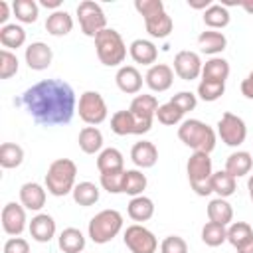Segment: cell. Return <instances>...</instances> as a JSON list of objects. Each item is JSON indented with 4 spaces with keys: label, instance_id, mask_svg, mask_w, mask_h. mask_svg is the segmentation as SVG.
I'll list each match as a JSON object with an SVG mask.
<instances>
[{
    "label": "cell",
    "instance_id": "cell-28",
    "mask_svg": "<svg viewBox=\"0 0 253 253\" xmlns=\"http://www.w3.org/2000/svg\"><path fill=\"white\" fill-rule=\"evenodd\" d=\"M208 219L219 225H229L233 221V208L225 198H215L208 204Z\"/></svg>",
    "mask_w": 253,
    "mask_h": 253
},
{
    "label": "cell",
    "instance_id": "cell-53",
    "mask_svg": "<svg viewBox=\"0 0 253 253\" xmlns=\"http://www.w3.org/2000/svg\"><path fill=\"white\" fill-rule=\"evenodd\" d=\"M237 253H253V237L247 239L241 247H237Z\"/></svg>",
    "mask_w": 253,
    "mask_h": 253
},
{
    "label": "cell",
    "instance_id": "cell-19",
    "mask_svg": "<svg viewBox=\"0 0 253 253\" xmlns=\"http://www.w3.org/2000/svg\"><path fill=\"white\" fill-rule=\"evenodd\" d=\"M158 101H156V97L154 95H136L132 101H130V107H128V111L136 117V119H140V121H144V123H152L154 121V117H156V111H158Z\"/></svg>",
    "mask_w": 253,
    "mask_h": 253
},
{
    "label": "cell",
    "instance_id": "cell-23",
    "mask_svg": "<svg viewBox=\"0 0 253 253\" xmlns=\"http://www.w3.org/2000/svg\"><path fill=\"white\" fill-rule=\"evenodd\" d=\"M45 30L47 34L55 36V38H61V36H67L71 30H73V18L69 16V12L65 10H57V12H51L45 20Z\"/></svg>",
    "mask_w": 253,
    "mask_h": 253
},
{
    "label": "cell",
    "instance_id": "cell-21",
    "mask_svg": "<svg viewBox=\"0 0 253 253\" xmlns=\"http://www.w3.org/2000/svg\"><path fill=\"white\" fill-rule=\"evenodd\" d=\"M128 53H130V57H132L136 63L150 65V67L154 65V61H156V57H158L156 45H154L150 40H142V38H138V40H134V42L130 43Z\"/></svg>",
    "mask_w": 253,
    "mask_h": 253
},
{
    "label": "cell",
    "instance_id": "cell-27",
    "mask_svg": "<svg viewBox=\"0 0 253 253\" xmlns=\"http://www.w3.org/2000/svg\"><path fill=\"white\" fill-rule=\"evenodd\" d=\"M251 166H253V158L245 150L231 152L227 156V160H225V172H229L233 178H241V176L249 174L251 172Z\"/></svg>",
    "mask_w": 253,
    "mask_h": 253
},
{
    "label": "cell",
    "instance_id": "cell-33",
    "mask_svg": "<svg viewBox=\"0 0 253 253\" xmlns=\"http://www.w3.org/2000/svg\"><path fill=\"white\" fill-rule=\"evenodd\" d=\"M12 12L18 22L22 24H34L40 16V4L34 0H14L12 2Z\"/></svg>",
    "mask_w": 253,
    "mask_h": 253
},
{
    "label": "cell",
    "instance_id": "cell-45",
    "mask_svg": "<svg viewBox=\"0 0 253 253\" xmlns=\"http://www.w3.org/2000/svg\"><path fill=\"white\" fill-rule=\"evenodd\" d=\"M134 8H136V12H138L144 20H146V18H152V16H158V14H162V12H166L162 0H136V2H134Z\"/></svg>",
    "mask_w": 253,
    "mask_h": 253
},
{
    "label": "cell",
    "instance_id": "cell-1",
    "mask_svg": "<svg viewBox=\"0 0 253 253\" xmlns=\"http://www.w3.org/2000/svg\"><path fill=\"white\" fill-rule=\"evenodd\" d=\"M24 109L43 126L67 125L77 109L73 87L63 79H42L28 87L20 99Z\"/></svg>",
    "mask_w": 253,
    "mask_h": 253
},
{
    "label": "cell",
    "instance_id": "cell-42",
    "mask_svg": "<svg viewBox=\"0 0 253 253\" xmlns=\"http://www.w3.org/2000/svg\"><path fill=\"white\" fill-rule=\"evenodd\" d=\"M156 119H158V123H162V125H166V126H174V125L182 123L184 113H182L174 103L168 101V103H164V105L158 107V111H156Z\"/></svg>",
    "mask_w": 253,
    "mask_h": 253
},
{
    "label": "cell",
    "instance_id": "cell-50",
    "mask_svg": "<svg viewBox=\"0 0 253 253\" xmlns=\"http://www.w3.org/2000/svg\"><path fill=\"white\" fill-rule=\"evenodd\" d=\"M10 4L6 2V0H0V24L2 26H6V20L10 18Z\"/></svg>",
    "mask_w": 253,
    "mask_h": 253
},
{
    "label": "cell",
    "instance_id": "cell-15",
    "mask_svg": "<svg viewBox=\"0 0 253 253\" xmlns=\"http://www.w3.org/2000/svg\"><path fill=\"white\" fill-rule=\"evenodd\" d=\"M24 57H26V63H28L30 69H34V71H43V69H47V67L51 65L53 51H51V47H49L47 43H43V42H34V43H30V45L26 47Z\"/></svg>",
    "mask_w": 253,
    "mask_h": 253
},
{
    "label": "cell",
    "instance_id": "cell-43",
    "mask_svg": "<svg viewBox=\"0 0 253 253\" xmlns=\"http://www.w3.org/2000/svg\"><path fill=\"white\" fill-rule=\"evenodd\" d=\"M20 61L10 49H0V79H10L18 73Z\"/></svg>",
    "mask_w": 253,
    "mask_h": 253
},
{
    "label": "cell",
    "instance_id": "cell-2",
    "mask_svg": "<svg viewBox=\"0 0 253 253\" xmlns=\"http://www.w3.org/2000/svg\"><path fill=\"white\" fill-rule=\"evenodd\" d=\"M178 138L194 152L210 154L215 148V130L200 119H186L178 126Z\"/></svg>",
    "mask_w": 253,
    "mask_h": 253
},
{
    "label": "cell",
    "instance_id": "cell-35",
    "mask_svg": "<svg viewBox=\"0 0 253 253\" xmlns=\"http://www.w3.org/2000/svg\"><path fill=\"white\" fill-rule=\"evenodd\" d=\"M231 16H229V10L221 4H211L206 12H204V24L210 28V30H221L229 24Z\"/></svg>",
    "mask_w": 253,
    "mask_h": 253
},
{
    "label": "cell",
    "instance_id": "cell-54",
    "mask_svg": "<svg viewBox=\"0 0 253 253\" xmlns=\"http://www.w3.org/2000/svg\"><path fill=\"white\" fill-rule=\"evenodd\" d=\"M247 14H253V0H241V4H239Z\"/></svg>",
    "mask_w": 253,
    "mask_h": 253
},
{
    "label": "cell",
    "instance_id": "cell-31",
    "mask_svg": "<svg viewBox=\"0 0 253 253\" xmlns=\"http://www.w3.org/2000/svg\"><path fill=\"white\" fill-rule=\"evenodd\" d=\"M144 26H146V32H148L152 38L164 40V38L170 36L172 28H174V22H172V18H170L166 12H162V14H158V16L146 18V20H144Z\"/></svg>",
    "mask_w": 253,
    "mask_h": 253
},
{
    "label": "cell",
    "instance_id": "cell-38",
    "mask_svg": "<svg viewBox=\"0 0 253 253\" xmlns=\"http://www.w3.org/2000/svg\"><path fill=\"white\" fill-rule=\"evenodd\" d=\"M24 162V148L16 142H4L0 146V166L2 168H18Z\"/></svg>",
    "mask_w": 253,
    "mask_h": 253
},
{
    "label": "cell",
    "instance_id": "cell-7",
    "mask_svg": "<svg viewBox=\"0 0 253 253\" xmlns=\"http://www.w3.org/2000/svg\"><path fill=\"white\" fill-rule=\"evenodd\" d=\"M77 20L81 26V32L89 38H97L107 28V16L103 8L93 0H83L77 6Z\"/></svg>",
    "mask_w": 253,
    "mask_h": 253
},
{
    "label": "cell",
    "instance_id": "cell-6",
    "mask_svg": "<svg viewBox=\"0 0 253 253\" xmlns=\"http://www.w3.org/2000/svg\"><path fill=\"white\" fill-rule=\"evenodd\" d=\"M121 229H123V215L117 210H103L95 213L87 227L89 237L93 239V243H99V245L113 241Z\"/></svg>",
    "mask_w": 253,
    "mask_h": 253
},
{
    "label": "cell",
    "instance_id": "cell-41",
    "mask_svg": "<svg viewBox=\"0 0 253 253\" xmlns=\"http://www.w3.org/2000/svg\"><path fill=\"white\" fill-rule=\"evenodd\" d=\"M223 93H225V83H219V81L202 79L200 85H198V97H200L202 101H208V103L217 101Z\"/></svg>",
    "mask_w": 253,
    "mask_h": 253
},
{
    "label": "cell",
    "instance_id": "cell-55",
    "mask_svg": "<svg viewBox=\"0 0 253 253\" xmlns=\"http://www.w3.org/2000/svg\"><path fill=\"white\" fill-rule=\"evenodd\" d=\"M247 188H249V198H251V202H253V174H251L249 180H247Z\"/></svg>",
    "mask_w": 253,
    "mask_h": 253
},
{
    "label": "cell",
    "instance_id": "cell-8",
    "mask_svg": "<svg viewBox=\"0 0 253 253\" xmlns=\"http://www.w3.org/2000/svg\"><path fill=\"white\" fill-rule=\"evenodd\" d=\"M77 111H79L81 121L91 125V126L101 125L107 119V113H109L107 111V103H105V99H103V95L99 91H85V93H81Z\"/></svg>",
    "mask_w": 253,
    "mask_h": 253
},
{
    "label": "cell",
    "instance_id": "cell-12",
    "mask_svg": "<svg viewBox=\"0 0 253 253\" xmlns=\"http://www.w3.org/2000/svg\"><path fill=\"white\" fill-rule=\"evenodd\" d=\"M202 67H204V63H202V59L196 51L182 49L174 57V73L184 81L198 79L202 75Z\"/></svg>",
    "mask_w": 253,
    "mask_h": 253
},
{
    "label": "cell",
    "instance_id": "cell-3",
    "mask_svg": "<svg viewBox=\"0 0 253 253\" xmlns=\"http://www.w3.org/2000/svg\"><path fill=\"white\" fill-rule=\"evenodd\" d=\"M75 176H77V166L71 158H57L49 164L47 174H45V188L51 196L61 198L73 192L75 188Z\"/></svg>",
    "mask_w": 253,
    "mask_h": 253
},
{
    "label": "cell",
    "instance_id": "cell-22",
    "mask_svg": "<svg viewBox=\"0 0 253 253\" xmlns=\"http://www.w3.org/2000/svg\"><path fill=\"white\" fill-rule=\"evenodd\" d=\"M198 45H200V49H202L204 53L215 57L217 53H221V51L225 49V45H227V38H225L221 32L206 30V32H202V34L198 36Z\"/></svg>",
    "mask_w": 253,
    "mask_h": 253
},
{
    "label": "cell",
    "instance_id": "cell-48",
    "mask_svg": "<svg viewBox=\"0 0 253 253\" xmlns=\"http://www.w3.org/2000/svg\"><path fill=\"white\" fill-rule=\"evenodd\" d=\"M4 253H30V243L22 237H10L4 243Z\"/></svg>",
    "mask_w": 253,
    "mask_h": 253
},
{
    "label": "cell",
    "instance_id": "cell-4",
    "mask_svg": "<svg viewBox=\"0 0 253 253\" xmlns=\"http://www.w3.org/2000/svg\"><path fill=\"white\" fill-rule=\"evenodd\" d=\"M95 51L99 61L107 67L121 65L126 57V45L123 42V36L113 28H105L95 38Z\"/></svg>",
    "mask_w": 253,
    "mask_h": 253
},
{
    "label": "cell",
    "instance_id": "cell-16",
    "mask_svg": "<svg viewBox=\"0 0 253 253\" xmlns=\"http://www.w3.org/2000/svg\"><path fill=\"white\" fill-rule=\"evenodd\" d=\"M28 229H30V235H32L34 241L47 243L55 235V219L49 213H38V215L32 217Z\"/></svg>",
    "mask_w": 253,
    "mask_h": 253
},
{
    "label": "cell",
    "instance_id": "cell-32",
    "mask_svg": "<svg viewBox=\"0 0 253 253\" xmlns=\"http://www.w3.org/2000/svg\"><path fill=\"white\" fill-rule=\"evenodd\" d=\"M0 43L4 49H18L26 43V32L18 24H6L0 28Z\"/></svg>",
    "mask_w": 253,
    "mask_h": 253
},
{
    "label": "cell",
    "instance_id": "cell-25",
    "mask_svg": "<svg viewBox=\"0 0 253 253\" xmlns=\"http://www.w3.org/2000/svg\"><path fill=\"white\" fill-rule=\"evenodd\" d=\"M227 77H229V61L223 57H217V55L210 57L202 67V79L225 83Z\"/></svg>",
    "mask_w": 253,
    "mask_h": 253
},
{
    "label": "cell",
    "instance_id": "cell-9",
    "mask_svg": "<svg viewBox=\"0 0 253 253\" xmlns=\"http://www.w3.org/2000/svg\"><path fill=\"white\" fill-rule=\"evenodd\" d=\"M125 245L130 249V253H156L158 239L150 229H146L140 223H132L125 229Z\"/></svg>",
    "mask_w": 253,
    "mask_h": 253
},
{
    "label": "cell",
    "instance_id": "cell-52",
    "mask_svg": "<svg viewBox=\"0 0 253 253\" xmlns=\"http://www.w3.org/2000/svg\"><path fill=\"white\" fill-rule=\"evenodd\" d=\"M40 6L51 8L53 12H57V10H61V0H40Z\"/></svg>",
    "mask_w": 253,
    "mask_h": 253
},
{
    "label": "cell",
    "instance_id": "cell-49",
    "mask_svg": "<svg viewBox=\"0 0 253 253\" xmlns=\"http://www.w3.org/2000/svg\"><path fill=\"white\" fill-rule=\"evenodd\" d=\"M241 95L247 99H253V71H249V75L241 81Z\"/></svg>",
    "mask_w": 253,
    "mask_h": 253
},
{
    "label": "cell",
    "instance_id": "cell-24",
    "mask_svg": "<svg viewBox=\"0 0 253 253\" xmlns=\"http://www.w3.org/2000/svg\"><path fill=\"white\" fill-rule=\"evenodd\" d=\"M57 245L63 253H81L85 249V235L77 227H65L57 237Z\"/></svg>",
    "mask_w": 253,
    "mask_h": 253
},
{
    "label": "cell",
    "instance_id": "cell-39",
    "mask_svg": "<svg viewBox=\"0 0 253 253\" xmlns=\"http://www.w3.org/2000/svg\"><path fill=\"white\" fill-rule=\"evenodd\" d=\"M202 241L208 247H219L223 241H227V227L213 223V221H208L202 227Z\"/></svg>",
    "mask_w": 253,
    "mask_h": 253
},
{
    "label": "cell",
    "instance_id": "cell-30",
    "mask_svg": "<svg viewBox=\"0 0 253 253\" xmlns=\"http://www.w3.org/2000/svg\"><path fill=\"white\" fill-rule=\"evenodd\" d=\"M128 217L134 221H148L154 215V202L146 196H136L126 206Z\"/></svg>",
    "mask_w": 253,
    "mask_h": 253
},
{
    "label": "cell",
    "instance_id": "cell-14",
    "mask_svg": "<svg viewBox=\"0 0 253 253\" xmlns=\"http://www.w3.org/2000/svg\"><path fill=\"white\" fill-rule=\"evenodd\" d=\"M144 81L156 93L168 91L174 83V69L166 63H154L152 67H148V71L144 75Z\"/></svg>",
    "mask_w": 253,
    "mask_h": 253
},
{
    "label": "cell",
    "instance_id": "cell-5",
    "mask_svg": "<svg viewBox=\"0 0 253 253\" xmlns=\"http://www.w3.org/2000/svg\"><path fill=\"white\" fill-rule=\"evenodd\" d=\"M186 172H188V180L192 190L198 196H210L211 194V176H213V168H211V158L206 152H194L188 158L186 164Z\"/></svg>",
    "mask_w": 253,
    "mask_h": 253
},
{
    "label": "cell",
    "instance_id": "cell-37",
    "mask_svg": "<svg viewBox=\"0 0 253 253\" xmlns=\"http://www.w3.org/2000/svg\"><path fill=\"white\" fill-rule=\"evenodd\" d=\"M73 200H75V204H79V206H83V208H89V206H93V204H97L99 202V188L93 184V182H79V184H75V188H73Z\"/></svg>",
    "mask_w": 253,
    "mask_h": 253
},
{
    "label": "cell",
    "instance_id": "cell-13",
    "mask_svg": "<svg viewBox=\"0 0 253 253\" xmlns=\"http://www.w3.org/2000/svg\"><path fill=\"white\" fill-rule=\"evenodd\" d=\"M2 229L14 237H18L26 229V208L22 204L8 202L2 208Z\"/></svg>",
    "mask_w": 253,
    "mask_h": 253
},
{
    "label": "cell",
    "instance_id": "cell-29",
    "mask_svg": "<svg viewBox=\"0 0 253 253\" xmlns=\"http://www.w3.org/2000/svg\"><path fill=\"white\" fill-rule=\"evenodd\" d=\"M79 148L85 152V154H95V152H101L103 148V132L97 128V126H83L79 130Z\"/></svg>",
    "mask_w": 253,
    "mask_h": 253
},
{
    "label": "cell",
    "instance_id": "cell-10",
    "mask_svg": "<svg viewBox=\"0 0 253 253\" xmlns=\"http://www.w3.org/2000/svg\"><path fill=\"white\" fill-rule=\"evenodd\" d=\"M217 134H219L221 142H225L227 146H239L247 138L245 121L233 113H223L217 123Z\"/></svg>",
    "mask_w": 253,
    "mask_h": 253
},
{
    "label": "cell",
    "instance_id": "cell-34",
    "mask_svg": "<svg viewBox=\"0 0 253 253\" xmlns=\"http://www.w3.org/2000/svg\"><path fill=\"white\" fill-rule=\"evenodd\" d=\"M235 180L237 178H233L225 170L213 172V176H211V192H215L217 198H229L231 194H235V188H237Z\"/></svg>",
    "mask_w": 253,
    "mask_h": 253
},
{
    "label": "cell",
    "instance_id": "cell-44",
    "mask_svg": "<svg viewBox=\"0 0 253 253\" xmlns=\"http://www.w3.org/2000/svg\"><path fill=\"white\" fill-rule=\"evenodd\" d=\"M123 180H125V170L101 174V186L109 194H123Z\"/></svg>",
    "mask_w": 253,
    "mask_h": 253
},
{
    "label": "cell",
    "instance_id": "cell-26",
    "mask_svg": "<svg viewBox=\"0 0 253 253\" xmlns=\"http://www.w3.org/2000/svg\"><path fill=\"white\" fill-rule=\"evenodd\" d=\"M97 170L101 174L105 172H119V170H125V158H123V152L117 150V148H103L97 156Z\"/></svg>",
    "mask_w": 253,
    "mask_h": 253
},
{
    "label": "cell",
    "instance_id": "cell-40",
    "mask_svg": "<svg viewBox=\"0 0 253 253\" xmlns=\"http://www.w3.org/2000/svg\"><path fill=\"white\" fill-rule=\"evenodd\" d=\"M253 237V229L247 221H231L229 227H227V241L237 249L241 247L247 239Z\"/></svg>",
    "mask_w": 253,
    "mask_h": 253
},
{
    "label": "cell",
    "instance_id": "cell-20",
    "mask_svg": "<svg viewBox=\"0 0 253 253\" xmlns=\"http://www.w3.org/2000/svg\"><path fill=\"white\" fill-rule=\"evenodd\" d=\"M130 160L138 168H152L158 160V148L150 140L134 142L132 148H130Z\"/></svg>",
    "mask_w": 253,
    "mask_h": 253
},
{
    "label": "cell",
    "instance_id": "cell-47",
    "mask_svg": "<svg viewBox=\"0 0 253 253\" xmlns=\"http://www.w3.org/2000/svg\"><path fill=\"white\" fill-rule=\"evenodd\" d=\"M160 253H188V243L180 235H168L160 243Z\"/></svg>",
    "mask_w": 253,
    "mask_h": 253
},
{
    "label": "cell",
    "instance_id": "cell-51",
    "mask_svg": "<svg viewBox=\"0 0 253 253\" xmlns=\"http://www.w3.org/2000/svg\"><path fill=\"white\" fill-rule=\"evenodd\" d=\"M188 6L194 8V10H208L211 6V0H188Z\"/></svg>",
    "mask_w": 253,
    "mask_h": 253
},
{
    "label": "cell",
    "instance_id": "cell-36",
    "mask_svg": "<svg viewBox=\"0 0 253 253\" xmlns=\"http://www.w3.org/2000/svg\"><path fill=\"white\" fill-rule=\"evenodd\" d=\"M146 176L140 170H125V180H123V194H128L132 198L142 196V192L146 190Z\"/></svg>",
    "mask_w": 253,
    "mask_h": 253
},
{
    "label": "cell",
    "instance_id": "cell-17",
    "mask_svg": "<svg viewBox=\"0 0 253 253\" xmlns=\"http://www.w3.org/2000/svg\"><path fill=\"white\" fill-rule=\"evenodd\" d=\"M115 81H117V87L126 95H134L142 89V75L134 65L119 67V71L115 75Z\"/></svg>",
    "mask_w": 253,
    "mask_h": 253
},
{
    "label": "cell",
    "instance_id": "cell-18",
    "mask_svg": "<svg viewBox=\"0 0 253 253\" xmlns=\"http://www.w3.org/2000/svg\"><path fill=\"white\" fill-rule=\"evenodd\" d=\"M20 204L30 211H40L45 206V190L38 182H26L20 188Z\"/></svg>",
    "mask_w": 253,
    "mask_h": 253
},
{
    "label": "cell",
    "instance_id": "cell-11",
    "mask_svg": "<svg viewBox=\"0 0 253 253\" xmlns=\"http://www.w3.org/2000/svg\"><path fill=\"white\" fill-rule=\"evenodd\" d=\"M152 128V123H144L140 119H136L130 111H117L111 117V130L119 136H126V134H144Z\"/></svg>",
    "mask_w": 253,
    "mask_h": 253
},
{
    "label": "cell",
    "instance_id": "cell-46",
    "mask_svg": "<svg viewBox=\"0 0 253 253\" xmlns=\"http://www.w3.org/2000/svg\"><path fill=\"white\" fill-rule=\"evenodd\" d=\"M170 103H174V105L186 115L188 111H194V109H196V105H198V95H194L192 91H180V93H176V95L170 99Z\"/></svg>",
    "mask_w": 253,
    "mask_h": 253
}]
</instances>
